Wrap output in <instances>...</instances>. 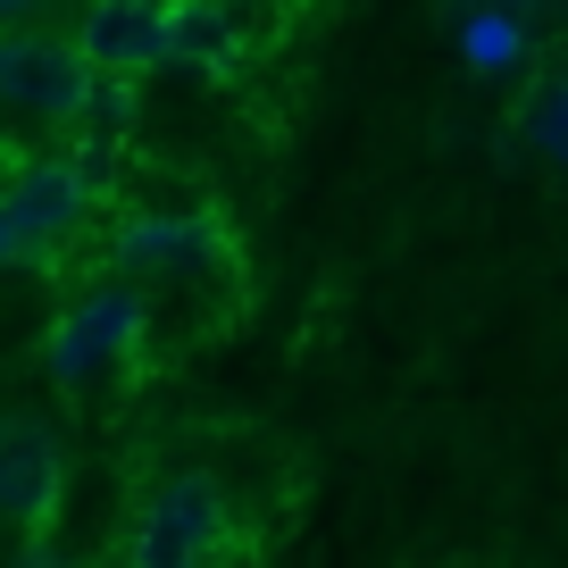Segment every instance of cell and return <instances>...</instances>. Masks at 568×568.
Here are the masks:
<instances>
[{
    "mask_svg": "<svg viewBox=\"0 0 568 568\" xmlns=\"http://www.w3.org/2000/svg\"><path fill=\"white\" fill-rule=\"evenodd\" d=\"M234 59H243L234 0H176V68H193V75H226Z\"/></svg>",
    "mask_w": 568,
    "mask_h": 568,
    "instance_id": "obj_8",
    "label": "cell"
},
{
    "mask_svg": "<svg viewBox=\"0 0 568 568\" xmlns=\"http://www.w3.org/2000/svg\"><path fill=\"white\" fill-rule=\"evenodd\" d=\"M26 260H42V251H34V234H26L18 201L0 193V267H26Z\"/></svg>",
    "mask_w": 568,
    "mask_h": 568,
    "instance_id": "obj_11",
    "label": "cell"
},
{
    "mask_svg": "<svg viewBox=\"0 0 568 568\" xmlns=\"http://www.w3.org/2000/svg\"><path fill=\"white\" fill-rule=\"evenodd\" d=\"M75 42L101 75H151L176 68V0H84Z\"/></svg>",
    "mask_w": 568,
    "mask_h": 568,
    "instance_id": "obj_4",
    "label": "cell"
},
{
    "mask_svg": "<svg viewBox=\"0 0 568 568\" xmlns=\"http://www.w3.org/2000/svg\"><path fill=\"white\" fill-rule=\"evenodd\" d=\"M0 193L18 201V217H26V234H34V251H68L75 234L92 226L101 176H92V160H18Z\"/></svg>",
    "mask_w": 568,
    "mask_h": 568,
    "instance_id": "obj_5",
    "label": "cell"
},
{
    "mask_svg": "<svg viewBox=\"0 0 568 568\" xmlns=\"http://www.w3.org/2000/svg\"><path fill=\"white\" fill-rule=\"evenodd\" d=\"M527 142L544 151L551 168H568V84H544L527 101Z\"/></svg>",
    "mask_w": 568,
    "mask_h": 568,
    "instance_id": "obj_10",
    "label": "cell"
},
{
    "mask_svg": "<svg viewBox=\"0 0 568 568\" xmlns=\"http://www.w3.org/2000/svg\"><path fill=\"white\" fill-rule=\"evenodd\" d=\"M142 326H151V302H142L134 284H92L75 310H59L51 343H42V368H51L59 393H84V385H101L118 359L142 352Z\"/></svg>",
    "mask_w": 568,
    "mask_h": 568,
    "instance_id": "obj_2",
    "label": "cell"
},
{
    "mask_svg": "<svg viewBox=\"0 0 568 568\" xmlns=\"http://www.w3.org/2000/svg\"><path fill=\"white\" fill-rule=\"evenodd\" d=\"M460 9H477V0H460Z\"/></svg>",
    "mask_w": 568,
    "mask_h": 568,
    "instance_id": "obj_13",
    "label": "cell"
},
{
    "mask_svg": "<svg viewBox=\"0 0 568 568\" xmlns=\"http://www.w3.org/2000/svg\"><path fill=\"white\" fill-rule=\"evenodd\" d=\"M118 260L134 276H193V267L226 260V234H217V217H125Z\"/></svg>",
    "mask_w": 568,
    "mask_h": 568,
    "instance_id": "obj_7",
    "label": "cell"
},
{
    "mask_svg": "<svg viewBox=\"0 0 568 568\" xmlns=\"http://www.w3.org/2000/svg\"><path fill=\"white\" fill-rule=\"evenodd\" d=\"M51 0H0V26H26V18H42Z\"/></svg>",
    "mask_w": 568,
    "mask_h": 568,
    "instance_id": "obj_12",
    "label": "cell"
},
{
    "mask_svg": "<svg viewBox=\"0 0 568 568\" xmlns=\"http://www.w3.org/2000/svg\"><path fill=\"white\" fill-rule=\"evenodd\" d=\"M460 59H468V75H518V59H527V18H518L510 0L460 9Z\"/></svg>",
    "mask_w": 568,
    "mask_h": 568,
    "instance_id": "obj_9",
    "label": "cell"
},
{
    "mask_svg": "<svg viewBox=\"0 0 568 568\" xmlns=\"http://www.w3.org/2000/svg\"><path fill=\"white\" fill-rule=\"evenodd\" d=\"M234 9H243V0H234Z\"/></svg>",
    "mask_w": 568,
    "mask_h": 568,
    "instance_id": "obj_14",
    "label": "cell"
},
{
    "mask_svg": "<svg viewBox=\"0 0 568 568\" xmlns=\"http://www.w3.org/2000/svg\"><path fill=\"white\" fill-rule=\"evenodd\" d=\"M59 485H68V468H59L51 426L0 418V527H42L59 510Z\"/></svg>",
    "mask_w": 568,
    "mask_h": 568,
    "instance_id": "obj_6",
    "label": "cell"
},
{
    "mask_svg": "<svg viewBox=\"0 0 568 568\" xmlns=\"http://www.w3.org/2000/svg\"><path fill=\"white\" fill-rule=\"evenodd\" d=\"M92 51L75 34H42L34 18L26 26H0V109L9 118H34V125H75L92 109Z\"/></svg>",
    "mask_w": 568,
    "mask_h": 568,
    "instance_id": "obj_1",
    "label": "cell"
},
{
    "mask_svg": "<svg viewBox=\"0 0 568 568\" xmlns=\"http://www.w3.org/2000/svg\"><path fill=\"white\" fill-rule=\"evenodd\" d=\"M217 544H226V485L184 468V477H168L160 494L142 501V527H134V544H125V560L184 568V560H210Z\"/></svg>",
    "mask_w": 568,
    "mask_h": 568,
    "instance_id": "obj_3",
    "label": "cell"
}]
</instances>
